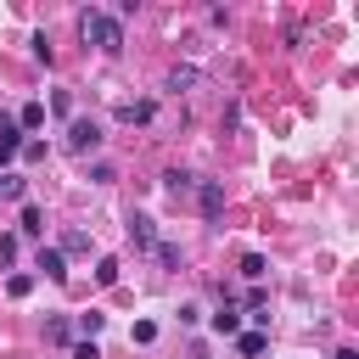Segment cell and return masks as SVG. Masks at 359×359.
Listing matches in <instances>:
<instances>
[{
    "instance_id": "cell-1",
    "label": "cell",
    "mask_w": 359,
    "mask_h": 359,
    "mask_svg": "<svg viewBox=\"0 0 359 359\" xmlns=\"http://www.w3.org/2000/svg\"><path fill=\"white\" fill-rule=\"evenodd\" d=\"M79 34H84L90 45H101L107 56H118V50H123V22H118V17H107V11H95V6H90V11H79Z\"/></svg>"
},
{
    "instance_id": "cell-2",
    "label": "cell",
    "mask_w": 359,
    "mask_h": 359,
    "mask_svg": "<svg viewBox=\"0 0 359 359\" xmlns=\"http://www.w3.org/2000/svg\"><path fill=\"white\" fill-rule=\"evenodd\" d=\"M101 146V123L95 118H73L67 123V151H95Z\"/></svg>"
},
{
    "instance_id": "cell-3",
    "label": "cell",
    "mask_w": 359,
    "mask_h": 359,
    "mask_svg": "<svg viewBox=\"0 0 359 359\" xmlns=\"http://www.w3.org/2000/svg\"><path fill=\"white\" fill-rule=\"evenodd\" d=\"M196 208H202V219H219V208H224V185H219V180H202V185H196Z\"/></svg>"
},
{
    "instance_id": "cell-4",
    "label": "cell",
    "mask_w": 359,
    "mask_h": 359,
    "mask_svg": "<svg viewBox=\"0 0 359 359\" xmlns=\"http://www.w3.org/2000/svg\"><path fill=\"white\" fill-rule=\"evenodd\" d=\"M129 241H135V247H157V230H151L146 213H129Z\"/></svg>"
},
{
    "instance_id": "cell-5",
    "label": "cell",
    "mask_w": 359,
    "mask_h": 359,
    "mask_svg": "<svg viewBox=\"0 0 359 359\" xmlns=\"http://www.w3.org/2000/svg\"><path fill=\"white\" fill-rule=\"evenodd\" d=\"M39 269H45V280H67V258L56 247H39Z\"/></svg>"
},
{
    "instance_id": "cell-6",
    "label": "cell",
    "mask_w": 359,
    "mask_h": 359,
    "mask_svg": "<svg viewBox=\"0 0 359 359\" xmlns=\"http://www.w3.org/2000/svg\"><path fill=\"white\" fill-rule=\"evenodd\" d=\"M264 348H269V337H264V331H236V353H241V359H258Z\"/></svg>"
},
{
    "instance_id": "cell-7",
    "label": "cell",
    "mask_w": 359,
    "mask_h": 359,
    "mask_svg": "<svg viewBox=\"0 0 359 359\" xmlns=\"http://www.w3.org/2000/svg\"><path fill=\"white\" fill-rule=\"evenodd\" d=\"M151 112H157L151 101H118V118L123 123H151Z\"/></svg>"
},
{
    "instance_id": "cell-8",
    "label": "cell",
    "mask_w": 359,
    "mask_h": 359,
    "mask_svg": "<svg viewBox=\"0 0 359 359\" xmlns=\"http://www.w3.org/2000/svg\"><path fill=\"white\" fill-rule=\"evenodd\" d=\"M213 331H219V337H236V331H241V309H236V303H224V309L213 314Z\"/></svg>"
},
{
    "instance_id": "cell-9",
    "label": "cell",
    "mask_w": 359,
    "mask_h": 359,
    "mask_svg": "<svg viewBox=\"0 0 359 359\" xmlns=\"http://www.w3.org/2000/svg\"><path fill=\"white\" fill-rule=\"evenodd\" d=\"M45 123V101H28L22 112H17V129H39Z\"/></svg>"
},
{
    "instance_id": "cell-10",
    "label": "cell",
    "mask_w": 359,
    "mask_h": 359,
    "mask_svg": "<svg viewBox=\"0 0 359 359\" xmlns=\"http://www.w3.org/2000/svg\"><path fill=\"white\" fill-rule=\"evenodd\" d=\"M17 224H22L28 236H45V213H39L34 202H22V219H17Z\"/></svg>"
},
{
    "instance_id": "cell-11",
    "label": "cell",
    "mask_w": 359,
    "mask_h": 359,
    "mask_svg": "<svg viewBox=\"0 0 359 359\" xmlns=\"http://www.w3.org/2000/svg\"><path fill=\"white\" fill-rule=\"evenodd\" d=\"M163 185H168V191H174V196H185V191H191V185H196V180H191V174H185V168H168V174H163Z\"/></svg>"
},
{
    "instance_id": "cell-12",
    "label": "cell",
    "mask_w": 359,
    "mask_h": 359,
    "mask_svg": "<svg viewBox=\"0 0 359 359\" xmlns=\"http://www.w3.org/2000/svg\"><path fill=\"white\" fill-rule=\"evenodd\" d=\"M95 286H118V258H101L95 264Z\"/></svg>"
},
{
    "instance_id": "cell-13",
    "label": "cell",
    "mask_w": 359,
    "mask_h": 359,
    "mask_svg": "<svg viewBox=\"0 0 359 359\" xmlns=\"http://www.w3.org/2000/svg\"><path fill=\"white\" fill-rule=\"evenodd\" d=\"M101 325H107V314H95V309H90V314H79V331H84V342H95V331H101Z\"/></svg>"
},
{
    "instance_id": "cell-14",
    "label": "cell",
    "mask_w": 359,
    "mask_h": 359,
    "mask_svg": "<svg viewBox=\"0 0 359 359\" xmlns=\"http://www.w3.org/2000/svg\"><path fill=\"white\" fill-rule=\"evenodd\" d=\"M264 269H269V264H264L258 252H247V258H241V275H247V280H264Z\"/></svg>"
},
{
    "instance_id": "cell-15",
    "label": "cell",
    "mask_w": 359,
    "mask_h": 359,
    "mask_svg": "<svg viewBox=\"0 0 359 359\" xmlns=\"http://www.w3.org/2000/svg\"><path fill=\"white\" fill-rule=\"evenodd\" d=\"M129 342H140V348H146V342H157V325H151V320H135V331H129Z\"/></svg>"
},
{
    "instance_id": "cell-16",
    "label": "cell",
    "mask_w": 359,
    "mask_h": 359,
    "mask_svg": "<svg viewBox=\"0 0 359 359\" xmlns=\"http://www.w3.org/2000/svg\"><path fill=\"white\" fill-rule=\"evenodd\" d=\"M50 112H56V118H73V95L56 90V95H50Z\"/></svg>"
},
{
    "instance_id": "cell-17",
    "label": "cell",
    "mask_w": 359,
    "mask_h": 359,
    "mask_svg": "<svg viewBox=\"0 0 359 359\" xmlns=\"http://www.w3.org/2000/svg\"><path fill=\"white\" fill-rule=\"evenodd\" d=\"M84 247H90V236H79V230H67V236H62V247H56V252H84Z\"/></svg>"
},
{
    "instance_id": "cell-18",
    "label": "cell",
    "mask_w": 359,
    "mask_h": 359,
    "mask_svg": "<svg viewBox=\"0 0 359 359\" xmlns=\"http://www.w3.org/2000/svg\"><path fill=\"white\" fill-rule=\"evenodd\" d=\"M6 292H11V297H28V292H34V275H11Z\"/></svg>"
},
{
    "instance_id": "cell-19",
    "label": "cell",
    "mask_w": 359,
    "mask_h": 359,
    "mask_svg": "<svg viewBox=\"0 0 359 359\" xmlns=\"http://www.w3.org/2000/svg\"><path fill=\"white\" fill-rule=\"evenodd\" d=\"M67 337H73L67 320H50V325H45V342H67Z\"/></svg>"
},
{
    "instance_id": "cell-20",
    "label": "cell",
    "mask_w": 359,
    "mask_h": 359,
    "mask_svg": "<svg viewBox=\"0 0 359 359\" xmlns=\"http://www.w3.org/2000/svg\"><path fill=\"white\" fill-rule=\"evenodd\" d=\"M73 359H101V348L95 342H73Z\"/></svg>"
},
{
    "instance_id": "cell-21",
    "label": "cell",
    "mask_w": 359,
    "mask_h": 359,
    "mask_svg": "<svg viewBox=\"0 0 359 359\" xmlns=\"http://www.w3.org/2000/svg\"><path fill=\"white\" fill-rule=\"evenodd\" d=\"M331 359H359V353H353V348H337V353H331Z\"/></svg>"
}]
</instances>
